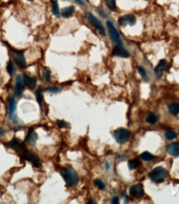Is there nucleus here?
Segmentation results:
<instances>
[{"label": "nucleus", "mask_w": 179, "mask_h": 204, "mask_svg": "<svg viewBox=\"0 0 179 204\" xmlns=\"http://www.w3.org/2000/svg\"><path fill=\"white\" fill-rule=\"evenodd\" d=\"M112 55H115V56H119L123 57V58H127L129 57V52L127 51L126 50L124 49V47H123V45L120 44L116 45L112 51Z\"/></svg>", "instance_id": "10"}, {"label": "nucleus", "mask_w": 179, "mask_h": 204, "mask_svg": "<svg viewBox=\"0 0 179 204\" xmlns=\"http://www.w3.org/2000/svg\"><path fill=\"white\" fill-rule=\"evenodd\" d=\"M164 136H165L167 140H173V139L177 137V133L174 132V131H168L165 132Z\"/></svg>", "instance_id": "25"}, {"label": "nucleus", "mask_w": 179, "mask_h": 204, "mask_svg": "<svg viewBox=\"0 0 179 204\" xmlns=\"http://www.w3.org/2000/svg\"><path fill=\"white\" fill-rule=\"evenodd\" d=\"M105 167H106V169H109V164H108V163H105Z\"/></svg>", "instance_id": "36"}, {"label": "nucleus", "mask_w": 179, "mask_h": 204, "mask_svg": "<svg viewBox=\"0 0 179 204\" xmlns=\"http://www.w3.org/2000/svg\"><path fill=\"white\" fill-rule=\"evenodd\" d=\"M136 23V18L134 15L128 14L124 15L123 17H120L119 18V24L122 27L126 26L127 24L130 25V26H134Z\"/></svg>", "instance_id": "9"}, {"label": "nucleus", "mask_w": 179, "mask_h": 204, "mask_svg": "<svg viewBox=\"0 0 179 204\" xmlns=\"http://www.w3.org/2000/svg\"><path fill=\"white\" fill-rule=\"evenodd\" d=\"M129 194L130 196L137 198H141L144 196V186L141 184H138L134 186H132L129 188Z\"/></svg>", "instance_id": "8"}, {"label": "nucleus", "mask_w": 179, "mask_h": 204, "mask_svg": "<svg viewBox=\"0 0 179 204\" xmlns=\"http://www.w3.org/2000/svg\"><path fill=\"white\" fill-rule=\"evenodd\" d=\"M46 91L48 92V93H52V94H57L58 92L61 91V89H58V88H55V87H49L46 89Z\"/></svg>", "instance_id": "32"}, {"label": "nucleus", "mask_w": 179, "mask_h": 204, "mask_svg": "<svg viewBox=\"0 0 179 204\" xmlns=\"http://www.w3.org/2000/svg\"><path fill=\"white\" fill-rule=\"evenodd\" d=\"M14 60L16 62V64L18 65L19 68L23 69L26 67V60L23 56V54L22 52H15L14 53Z\"/></svg>", "instance_id": "13"}, {"label": "nucleus", "mask_w": 179, "mask_h": 204, "mask_svg": "<svg viewBox=\"0 0 179 204\" xmlns=\"http://www.w3.org/2000/svg\"><path fill=\"white\" fill-rule=\"evenodd\" d=\"M167 67V60H162L158 62V64L156 66V68L154 69V72H155V74L157 75L158 78H161L162 75H163V72Z\"/></svg>", "instance_id": "14"}, {"label": "nucleus", "mask_w": 179, "mask_h": 204, "mask_svg": "<svg viewBox=\"0 0 179 204\" xmlns=\"http://www.w3.org/2000/svg\"><path fill=\"white\" fill-rule=\"evenodd\" d=\"M4 132H5L4 130H0V137H1L3 134H4Z\"/></svg>", "instance_id": "35"}, {"label": "nucleus", "mask_w": 179, "mask_h": 204, "mask_svg": "<svg viewBox=\"0 0 179 204\" xmlns=\"http://www.w3.org/2000/svg\"><path fill=\"white\" fill-rule=\"evenodd\" d=\"M114 138L115 139L117 143L119 144H124L129 140L130 132L126 128H118L114 131Z\"/></svg>", "instance_id": "3"}, {"label": "nucleus", "mask_w": 179, "mask_h": 204, "mask_svg": "<svg viewBox=\"0 0 179 204\" xmlns=\"http://www.w3.org/2000/svg\"><path fill=\"white\" fill-rule=\"evenodd\" d=\"M167 152L168 153L169 155L174 157H177L179 155V143L173 142L172 144H169L168 145H167Z\"/></svg>", "instance_id": "12"}, {"label": "nucleus", "mask_w": 179, "mask_h": 204, "mask_svg": "<svg viewBox=\"0 0 179 204\" xmlns=\"http://www.w3.org/2000/svg\"><path fill=\"white\" fill-rule=\"evenodd\" d=\"M24 83L22 76L17 75L16 79V84H15V95L17 97L22 96L24 91Z\"/></svg>", "instance_id": "11"}, {"label": "nucleus", "mask_w": 179, "mask_h": 204, "mask_svg": "<svg viewBox=\"0 0 179 204\" xmlns=\"http://www.w3.org/2000/svg\"><path fill=\"white\" fill-rule=\"evenodd\" d=\"M138 71H139L140 76L143 77L144 79H145V80H148V76H147L146 72H145V70H144L143 67H139V68H138Z\"/></svg>", "instance_id": "31"}, {"label": "nucleus", "mask_w": 179, "mask_h": 204, "mask_svg": "<svg viewBox=\"0 0 179 204\" xmlns=\"http://www.w3.org/2000/svg\"><path fill=\"white\" fill-rule=\"evenodd\" d=\"M169 112L172 115H177L179 113V103H172L168 105Z\"/></svg>", "instance_id": "19"}, {"label": "nucleus", "mask_w": 179, "mask_h": 204, "mask_svg": "<svg viewBox=\"0 0 179 204\" xmlns=\"http://www.w3.org/2000/svg\"><path fill=\"white\" fill-rule=\"evenodd\" d=\"M29 1H32V0H29Z\"/></svg>", "instance_id": "38"}, {"label": "nucleus", "mask_w": 179, "mask_h": 204, "mask_svg": "<svg viewBox=\"0 0 179 204\" xmlns=\"http://www.w3.org/2000/svg\"><path fill=\"white\" fill-rule=\"evenodd\" d=\"M107 27H108V29H109V37H110V39H111L112 42H114V44H120L121 43V41H120V37H119V34L117 29L114 27V26L113 25L111 22H106Z\"/></svg>", "instance_id": "7"}, {"label": "nucleus", "mask_w": 179, "mask_h": 204, "mask_svg": "<svg viewBox=\"0 0 179 204\" xmlns=\"http://www.w3.org/2000/svg\"><path fill=\"white\" fill-rule=\"evenodd\" d=\"M85 17H86L87 21L98 31L99 34L101 35V36H104V35H105V30H104L103 25H102V23L99 22V20L97 19L96 17H94V15L91 14L90 12H87Z\"/></svg>", "instance_id": "4"}, {"label": "nucleus", "mask_w": 179, "mask_h": 204, "mask_svg": "<svg viewBox=\"0 0 179 204\" xmlns=\"http://www.w3.org/2000/svg\"><path fill=\"white\" fill-rule=\"evenodd\" d=\"M23 83L25 85H27L30 89H33L37 84V79L35 77H29L28 75H23L22 77Z\"/></svg>", "instance_id": "16"}, {"label": "nucleus", "mask_w": 179, "mask_h": 204, "mask_svg": "<svg viewBox=\"0 0 179 204\" xmlns=\"http://www.w3.org/2000/svg\"><path fill=\"white\" fill-rule=\"evenodd\" d=\"M106 4L111 11H115V7H116L115 0H106Z\"/></svg>", "instance_id": "27"}, {"label": "nucleus", "mask_w": 179, "mask_h": 204, "mask_svg": "<svg viewBox=\"0 0 179 204\" xmlns=\"http://www.w3.org/2000/svg\"><path fill=\"white\" fill-rule=\"evenodd\" d=\"M52 12H53V14L55 16L59 17V6H58V2H57V0H52Z\"/></svg>", "instance_id": "23"}, {"label": "nucleus", "mask_w": 179, "mask_h": 204, "mask_svg": "<svg viewBox=\"0 0 179 204\" xmlns=\"http://www.w3.org/2000/svg\"><path fill=\"white\" fill-rule=\"evenodd\" d=\"M42 77L43 79H46L47 82L51 81V73L47 69H44L42 71Z\"/></svg>", "instance_id": "26"}, {"label": "nucleus", "mask_w": 179, "mask_h": 204, "mask_svg": "<svg viewBox=\"0 0 179 204\" xmlns=\"http://www.w3.org/2000/svg\"><path fill=\"white\" fill-rule=\"evenodd\" d=\"M146 122L149 124H154L158 122V116L154 113H150L146 118Z\"/></svg>", "instance_id": "22"}, {"label": "nucleus", "mask_w": 179, "mask_h": 204, "mask_svg": "<svg viewBox=\"0 0 179 204\" xmlns=\"http://www.w3.org/2000/svg\"><path fill=\"white\" fill-rule=\"evenodd\" d=\"M57 125L61 128H69L70 124L67 122H65L63 120H58L57 121Z\"/></svg>", "instance_id": "28"}, {"label": "nucleus", "mask_w": 179, "mask_h": 204, "mask_svg": "<svg viewBox=\"0 0 179 204\" xmlns=\"http://www.w3.org/2000/svg\"><path fill=\"white\" fill-rule=\"evenodd\" d=\"M8 109H9V117L11 118V120L15 121V117H14V112L16 109V101L13 98L10 99L9 104H8Z\"/></svg>", "instance_id": "17"}, {"label": "nucleus", "mask_w": 179, "mask_h": 204, "mask_svg": "<svg viewBox=\"0 0 179 204\" xmlns=\"http://www.w3.org/2000/svg\"><path fill=\"white\" fill-rule=\"evenodd\" d=\"M94 202H95L94 201H93V200H90V201L89 202V203H94Z\"/></svg>", "instance_id": "37"}, {"label": "nucleus", "mask_w": 179, "mask_h": 204, "mask_svg": "<svg viewBox=\"0 0 179 204\" xmlns=\"http://www.w3.org/2000/svg\"><path fill=\"white\" fill-rule=\"evenodd\" d=\"M76 2H78V3H80V4L84 5V2H83L82 0H76Z\"/></svg>", "instance_id": "34"}, {"label": "nucleus", "mask_w": 179, "mask_h": 204, "mask_svg": "<svg viewBox=\"0 0 179 204\" xmlns=\"http://www.w3.org/2000/svg\"><path fill=\"white\" fill-rule=\"evenodd\" d=\"M7 70L9 74H12L14 73V66H13V63H12V60H10L8 62V64H7Z\"/></svg>", "instance_id": "29"}, {"label": "nucleus", "mask_w": 179, "mask_h": 204, "mask_svg": "<svg viewBox=\"0 0 179 204\" xmlns=\"http://www.w3.org/2000/svg\"><path fill=\"white\" fill-rule=\"evenodd\" d=\"M37 140V134L32 129H30L29 131H28V134H27V137H26V142L32 146V145H35V143H36Z\"/></svg>", "instance_id": "15"}, {"label": "nucleus", "mask_w": 179, "mask_h": 204, "mask_svg": "<svg viewBox=\"0 0 179 204\" xmlns=\"http://www.w3.org/2000/svg\"><path fill=\"white\" fill-rule=\"evenodd\" d=\"M94 184H95V186H96L98 188H99V189H104L105 188V184H104V183L102 182L101 180H96L95 181H94Z\"/></svg>", "instance_id": "30"}, {"label": "nucleus", "mask_w": 179, "mask_h": 204, "mask_svg": "<svg viewBox=\"0 0 179 204\" xmlns=\"http://www.w3.org/2000/svg\"><path fill=\"white\" fill-rule=\"evenodd\" d=\"M75 12V7L74 6H69V7H65L62 10L61 12V15L63 17H71Z\"/></svg>", "instance_id": "18"}, {"label": "nucleus", "mask_w": 179, "mask_h": 204, "mask_svg": "<svg viewBox=\"0 0 179 204\" xmlns=\"http://www.w3.org/2000/svg\"><path fill=\"white\" fill-rule=\"evenodd\" d=\"M140 165H141L140 160H138V159L130 160H129V162H128V166H129V170H135V169H137Z\"/></svg>", "instance_id": "20"}, {"label": "nucleus", "mask_w": 179, "mask_h": 204, "mask_svg": "<svg viewBox=\"0 0 179 204\" xmlns=\"http://www.w3.org/2000/svg\"><path fill=\"white\" fill-rule=\"evenodd\" d=\"M4 145L7 146V147L12 148L13 150H17V151H20V152H23L25 150H27V147L26 145L23 143V141H22L21 140H19L18 138L14 137L12 140H10L8 142L4 143Z\"/></svg>", "instance_id": "5"}, {"label": "nucleus", "mask_w": 179, "mask_h": 204, "mask_svg": "<svg viewBox=\"0 0 179 204\" xmlns=\"http://www.w3.org/2000/svg\"><path fill=\"white\" fill-rule=\"evenodd\" d=\"M22 158L32 163L35 167L38 168L41 166V161H40L39 157L33 151H30L27 149L25 151L22 152Z\"/></svg>", "instance_id": "6"}, {"label": "nucleus", "mask_w": 179, "mask_h": 204, "mask_svg": "<svg viewBox=\"0 0 179 204\" xmlns=\"http://www.w3.org/2000/svg\"><path fill=\"white\" fill-rule=\"evenodd\" d=\"M168 175V170L165 168L157 167L152 170L151 173L149 174V178L154 183L159 184V183L163 182Z\"/></svg>", "instance_id": "2"}, {"label": "nucleus", "mask_w": 179, "mask_h": 204, "mask_svg": "<svg viewBox=\"0 0 179 204\" xmlns=\"http://www.w3.org/2000/svg\"><path fill=\"white\" fill-rule=\"evenodd\" d=\"M140 159L147 162H150L154 160V155H152L151 153L148 152V151H144L140 155Z\"/></svg>", "instance_id": "21"}, {"label": "nucleus", "mask_w": 179, "mask_h": 204, "mask_svg": "<svg viewBox=\"0 0 179 204\" xmlns=\"http://www.w3.org/2000/svg\"><path fill=\"white\" fill-rule=\"evenodd\" d=\"M36 98H37V101L38 103V104L40 105V107H42V89L41 87L38 88L37 91H36Z\"/></svg>", "instance_id": "24"}, {"label": "nucleus", "mask_w": 179, "mask_h": 204, "mask_svg": "<svg viewBox=\"0 0 179 204\" xmlns=\"http://www.w3.org/2000/svg\"><path fill=\"white\" fill-rule=\"evenodd\" d=\"M61 175L65 180V182L70 186H76L79 182V177L76 170L71 167L63 168L61 170Z\"/></svg>", "instance_id": "1"}, {"label": "nucleus", "mask_w": 179, "mask_h": 204, "mask_svg": "<svg viewBox=\"0 0 179 204\" xmlns=\"http://www.w3.org/2000/svg\"><path fill=\"white\" fill-rule=\"evenodd\" d=\"M119 199L118 197H114L111 200V203H113V204L119 203Z\"/></svg>", "instance_id": "33"}]
</instances>
